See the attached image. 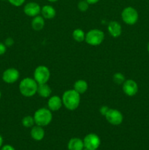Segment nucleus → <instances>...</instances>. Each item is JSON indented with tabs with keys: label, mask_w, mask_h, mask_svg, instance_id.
Masks as SVG:
<instances>
[{
	"label": "nucleus",
	"mask_w": 149,
	"mask_h": 150,
	"mask_svg": "<svg viewBox=\"0 0 149 150\" xmlns=\"http://www.w3.org/2000/svg\"><path fill=\"white\" fill-rule=\"evenodd\" d=\"M89 4H94L96 3H97L99 0H86Z\"/></svg>",
	"instance_id": "c85d7f7f"
},
{
	"label": "nucleus",
	"mask_w": 149,
	"mask_h": 150,
	"mask_svg": "<svg viewBox=\"0 0 149 150\" xmlns=\"http://www.w3.org/2000/svg\"><path fill=\"white\" fill-rule=\"evenodd\" d=\"M84 148L90 149H96L99 147L101 140L99 136L95 133H89L85 136L83 139Z\"/></svg>",
	"instance_id": "0eeeda50"
},
{
	"label": "nucleus",
	"mask_w": 149,
	"mask_h": 150,
	"mask_svg": "<svg viewBox=\"0 0 149 150\" xmlns=\"http://www.w3.org/2000/svg\"><path fill=\"white\" fill-rule=\"evenodd\" d=\"M41 13L44 18L52 19L56 15V11L51 5H45L41 8Z\"/></svg>",
	"instance_id": "f3484780"
},
{
	"label": "nucleus",
	"mask_w": 149,
	"mask_h": 150,
	"mask_svg": "<svg viewBox=\"0 0 149 150\" xmlns=\"http://www.w3.org/2000/svg\"><path fill=\"white\" fill-rule=\"evenodd\" d=\"M113 81L115 82L117 84H121V83H124V82L125 81V77H124V75L121 73H116L113 75Z\"/></svg>",
	"instance_id": "4be33fe9"
},
{
	"label": "nucleus",
	"mask_w": 149,
	"mask_h": 150,
	"mask_svg": "<svg viewBox=\"0 0 149 150\" xmlns=\"http://www.w3.org/2000/svg\"><path fill=\"white\" fill-rule=\"evenodd\" d=\"M20 77L19 71L16 68L10 67L4 70L2 73L3 81L7 83H15Z\"/></svg>",
	"instance_id": "1a4fd4ad"
},
{
	"label": "nucleus",
	"mask_w": 149,
	"mask_h": 150,
	"mask_svg": "<svg viewBox=\"0 0 149 150\" xmlns=\"http://www.w3.org/2000/svg\"><path fill=\"white\" fill-rule=\"evenodd\" d=\"M104 39H105L104 32L99 29H94L89 31L86 34L85 41L89 45L96 46V45H100L104 41Z\"/></svg>",
	"instance_id": "20e7f679"
},
{
	"label": "nucleus",
	"mask_w": 149,
	"mask_h": 150,
	"mask_svg": "<svg viewBox=\"0 0 149 150\" xmlns=\"http://www.w3.org/2000/svg\"><path fill=\"white\" fill-rule=\"evenodd\" d=\"M148 53H149V42H148Z\"/></svg>",
	"instance_id": "473e14b6"
},
{
	"label": "nucleus",
	"mask_w": 149,
	"mask_h": 150,
	"mask_svg": "<svg viewBox=\"0 0 149 150\" xmlns=\"http://www.w3.org/2000/svg\"><path fill=\"white\" fill-rule=\"evenodd\" d=\"M63 105L62 99L58 96L54 95V96L50 97L49 100L48 101V108L51 111H58L61 108Z\"/></svg>",
	"instance_id": "f8f14e48"
},
{
	"label": "nucleus",
	"mask_w": 149,
	"mask_h": 150,
	"mask_svg": "<svg viewBox=\"0 0 149 150\" xmlns=\"http://www.w3.org/2000/svg\"><path fill=\"white\" fill-rule=\"evenodd\" d=\"M123 21L128 25H134L138 21L139 15L137 10L132 7H127L121 13Z\"/></svg>",
	"instance_id": "423d86ee"
},
{
	"label": "nucleus",
	"mask_w": 149,
	"mask_h": 150,
	"mask_svg": "<svg viewBox=\"0 0 149 150\" xmlns=\"http://www.w3.org/2000/svg\"><path fill=\"white\" fill-rule=\"evenodd\" d=\"M7 47H11L14 44V40L12 38H7L4 42Z\"/></svg>",
	"instance_id": "a878e982"
},
{
	"label": "nucleus",
	"mask_w": 149,
	"mask_h": 150,
	"mask_svg": "<svg viewBox=\"0 0 149 150\" xmlns=\"http://www.w3.org/2000/svg\"><path fill=\"white\" fill-rule=\"evenodd\" d=\"M109 109L110 108H108V106H102L100 108V109H99V112H100V114H102V115L105 116V114H106L107 112L109 111Z\"/></svg>",
	"instance_id": "bb28decb"
},
{
	"label": "nucleus",
	"mask_w": 149,
	"mask_h": 150,
	"mask_svg": "<svg viewBox=\"0 0 149 150\" xmlns=\"http://www.w3.org/2000/svg\"><path fill=\"white\" fill-rule=\"evenodd\" d=\"M45 18L42 16H37L34 17L32 21V27L35 31H40L45 26Z\"/></svg>",
	"instance_id": "a211bd4d"
},
{
	"label": "nucleus",
	"mask_w": 149,
	"mask_h": 150,
	"mask_svg": "<svg viewBox=\"0 0 149 150\" xmlns=\"http://www.w3.org/2000/svg\"><path fill=\"white\" fill-rule=\"evenodd\" d=\"M83 150H96V149H87V148H84Z\"/></svg>",
	"instance_id": "2f4dec72"
},
{
	"label": "nucleus",
	"mask_w": 149,
	"mask_h": 150,
	"mask_svg": "<svg viewBox=\"0 0 149 150\" xmlns=\"http://www.w3.org/2000/svg\"><path fill=\"white\" fill-rule=\"evenodd\" d=\"M108 30L110 35L113 38H118L121 35L122 32V28L121 24L118 21H112L109 23L108 26Z\"/></svg>",
	"instance_id": "ddd939ff"
},
{
	"label": "nucleus",
	"mask_w": 149,
	"mask_h": 150,
	"mask_svg": "<svg viewBox=\"0 0 149 150\" xmlns=\"http://www.w3.org/2000/svg\"><path fill=\"white\" fill-rule=\"evenodd\" d=\"M52 92V89L50 87L48 83H42V84H38L37 91V93L40 97L43 98H50Z\"/></svg>",
	"instance_id": "dca6fc26"
},
{
	"label": "nucleus",
	"mask_w": 149,
	"mask_h": 150,
	"mask_svg": "<svg viewBox=\"0 0 149 150\" xmlns=\"http://www.w3.org/2000/svg\"><path fill=\"white\" fill-rule=\"evenodd\" d=\"M123 91L128 96H134L138 92V85L132 79L126 80L123 83Z\"/></svg>",
	"instance_id": "9d476101"
},
{
	"label": "nucleus",
	"mask_w": 149,
	"mask_h": 150,
	"mask_svg": "<svg viewBox=\"0 0 149 150\" xmlns=\"http://www.w3.org/2000/svg\"><path fill=\"white\" fill-rule=\"evenodd\" d=\"M7 1L15 7H20L22 4H23L26 0H7Z\"/></svg>",
	"instance_id": "b1692460"
},
{
	"label": "nucleus",
	"mask_w": 149,
	"mask_h": 150,
	"mask_svg": "<svg viewBox=\"0 0 149 150\" xmlns=\"http://www.w3.org/2000/svg\"><path fill=\"white\" fill-rule=\"evenodd\" d=\"M89 7V4L86 1V0H81L77 4V8L81 12H86L88 10Z\"/></svg>",
	"instance_id": "5701e85b"
},
{
	"label": "nucleus",
	"mask_w": 149,
	"mask_h": 150,
	"mask_svg": "<svg viewBox=\"0 0 149 150\" xmlns=\"http://www.w3.org/2000/svg\"><path fill=\"white\" fill-rule=\"evenodd\" d=\"M1 92L0 91V100H1Z\"/></svg>",
	"instance_id": "72a5a7b5"
},
{
	"label": "nucleus",
	"mask_w": 149,
	"mask_h": 150,
	"mask_svg": "<svg viewBox=\"0 0 149 150\" xmlns=\"http://www.w3.org/2000/svg\"><path fill=\"white\" fill-rule=\"evenodd\" d=\"M51 77L50 70L44 65L38 66L34 72V79L38 84L46 83Z\"/></svg>",
	"instance_id": "39448f33"
},
{
	"label": "nucleus",
	"mask_w": 149,
	"mask_h": 150,
	"mask_svg": "<svg viewBox=\"0 0 149 150\" xmlns=\"http://www.w3.org/2000/svg\"><path fill=\"white\" fill-rule=\"evenodd\" d=\"M2 144H3V138L2 136H1V135L0 134V149H1V146H2Z\"/></svg>",
	"instance_id": "c756f323"
},
{
	"label": "nucleus",
	"mask_w": 149,
	"mask_h": 150,
	"mask_svg": "<svg viewBox=\"0 0 149 150\" xmlns=\"http://www.w3.org/2000/svg\"><path fill=\"white\" fill-rule=\"evenodd\" d=\"M72 38L77 42H83L86 38V34L82 29H76L72 32Z\"/></svg>",
	"instance_id": "aec40b11"
},
{
	"label": "nucleus",
	"mask_w": 149,
	"mask_h": 150,
	"mask_svg": "<svg viewBox=\"0 0 149 150\" xmlns=\"http://www.w3.org/2000/svg\"><path fill=\"white\" fill-rule=\"evenodd\" d=\"M105 117L107 121L112 125H119L123 122L122 114L118 110L114 108H110Z\"/></svg>",
	"instance_id": "6e6552de"
},
{
	"label": "nucleus",
	"mask_w": 149,
	"mask_h": 150,
	"mask_svg": "<svg viewBox=\"0 0 149 150\" xmlns=\"http://www.w3.org/2000/svg\"><path fill=\"white\" fill-rule=\"evenodd\" d=\"M63 105L67 109L74 111L78 108L80 103V95L74 89L65 91L62 95Z\"/></svg>",
	"instance_id": "f257e3e1"
},
{
	"label": "nucleus",
	"mask_w": 149,
	"mask_h": 150,
	"mask_svg": "<svg viewBox=\"0 0 149 150\" xmlns=\"http://www.w3.org/2000/svg\"><path fill=\"white\" fill-rule=\"evenodd\" d=\"M48 1H50V2H56V1H57L58 0H48Z\"/></svg>",
	"instance_id": "7c9ffc66"
},
{
	"label": "nucleus",
	"mask_w": 149,
	"mask_h": 150,
	"mask_svg": "<svg viewBox=\"0 0 149 150\" xmlns=\"http://www.w3.org/2000/svg\"><path fill=\"white\" fill-rule=\"evenodd\" d=\"M0 150H15V148L13 147V146H11V145L6 144L1 146V148L0 149Z\"/></svg>",
	"instance_id": "cd10ccee"
},
{
	"label": "nucleus",
	"mask_w": 149,
	"mask_h": 150,
	"mask_svg": "<svg viewBox=\"0 0 149 150\" xmlns=\"http://www.w3.org/2000/svg\"><path fill=\"white\" fill-rule=\"evenodd\" d=\"M38 83L36 81L32 78H25L19 84V90L23 96L29 98L32 97L37 93Z\"/></svg>",
	"instance_id": "f03ea898"
},
{
	"label": "nucleus",
	"mask_w": 149,
	"mask_h": 150,
	"mask_svg": "<svg viewBox=\"0 0 149 150\" xmlns=\"http://www.w3.org/2000/svg\"><path fill=\"white\" fill-rule=\"evenodd\" d=\"M23 11L29 17H35L41 13V7L39 4L34 1L27 3L23 7Z\"/></svg>",
	"instance_id": "9b49d317"
},
{
	"label": "nucleus",
	"mask_w": 149,
	"mask_h": 150,
	"mask_svg": "<svg viewBox=\"0 0 149 150\" xmlns=\"http://www.w3.org/2000/svg\"><path fill=\"white\" fill-rule=\"evenodd\" d=\"M35 124L41 127H45L51 122L53 119L52 112L49 108H41L35 111L34 114Z\"/></svg>",
	"instance_id": "7ed1b4c3"
},
{
	"label": "nucleus",
	"mask_w": 149,
	"mask_h": 150,
	"mask_svg": "<svg viewBox=\"0 0 149 150\" xmlns=\"http://www.w3.org/2000/svg\"><path fill=\"white\" fill-rule=\"evenodd\" d=\"M74 89L80 95L84 94L88 89V83L84 80H77L74 83Z\"/></svg>",
	"instance_id": "6ab92c4d"
},
{
	"label": "nucleus",
	"mask_w": 149,
	"mask_h": 150,
	"mask_svg": "<svg viewBox=\"0 0 149 150\" xmlns=\"http://www.w3.org/2000/svg\"><path fill=\"white\" fill-rule=\"evenodd\" d=\"M45 130H44L43 127L36 125L33 126L31 130V136L32 139L35 141H42L45 137Z\"/></svg>",
	"instance_id": "4468645a"
},
{
	"label": "nucleus",
	"mask_w": 149,
	"mask_h": 150,
	"mask_svg": "<svg viewBox=\"0 0 149 150\" xmlns=\"http://www.w3.org/2000/svg\"><path fill=\"white\" fill-rule=\"evenodd\" d=\"M7 47L6 46L4 42H0V56L5 54L6 51H7Z\"/></svg>",
	"instance_id": "393cba45"
},
{
	"label": "nucleus",
	"mask_w": 149,
	"mask_h": 150,
	"mask_svg": "<svg viewBox=\"0 0 149 150\" xmlns=\"http://www.w3.org/2000/svg\"><path fill=\"white\" fill-rule=\"evenodd\" d=\"M67 148L69 150H83L84 149L83 140L79 138H72L68 142Z\"/></svg>",
	"instance_id": "2eb2a0df"
},
{
	"label": "nucleus",
	"mask_w": 149,
	"mask_h": 150,
	"mask_svg": "<svg viewBox=\"0 0 149 150\" xmlns=\"http://www.w3.org/2000/svg\"><path fill=\"white\" fill-rule=\"evenodd\" d=\"M22 125H23V127H32L34 126V125L35 124L34 119V117L32 116H26L23 118L21 121Z\"/></svg>",
	"instance_id": "412c9836"
}]
</instances>
